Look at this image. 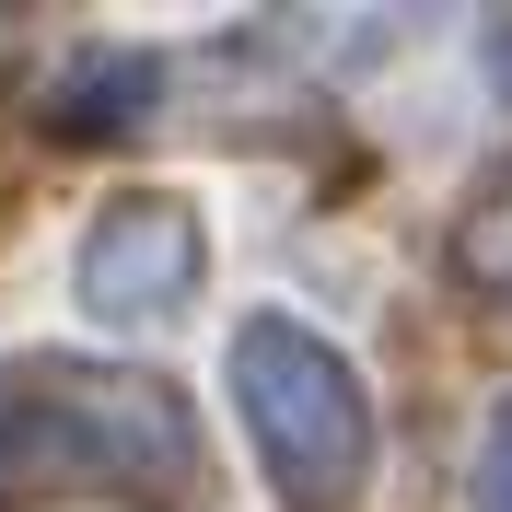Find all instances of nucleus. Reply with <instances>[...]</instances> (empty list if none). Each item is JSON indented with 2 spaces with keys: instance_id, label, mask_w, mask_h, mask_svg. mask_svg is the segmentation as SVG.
<instances>
[{
  "instance_id": "7ed1b4c3",
  "label": "nucleus",
  "mask_w": 512,
  "mask_h": 512,
  "mask_svg": "<svg viewBox=\"0 0 512 512\" xmlns=\"http://www.w3.org/2000/svg\"><path fill=\"white\" fill-rule=\"evenodd\" d=\"M198 268H210V245H198V210L187 198H105L94 233H82V256H70V280H82V303H94L105 326H163L198 303Z\"/></svg>"
},
{
  "instance_id": "20e7f679",
  "label": "nucleus",
  "mask_w": 512,
  "mask_h": 512,
  "mask_svg": "<svg viewBox=\"0 0 512 512\" xmlns=\"http://www.w3.org/2000/svg\"><path fill=\"white\" fill-rule=\"evenodd\" d=\"M140 105H152V59H128V47H105V59H82V70L59 82V105H47V117H59L70 140H94V128H128Z\"/></svg>"
},
{
  "instance_id": "39448f33",
  "label": "nucleus",
  "mask_w": 512,
  "mask_h": 512,
  "mask_svg": "<svg viewBox=\"0 0 512 512\" xmlns=\"http://www.w3.org/2000/svg\"><path fill=\"white\" fill-rule=\"evenodd\" d=\"M478 512H512V396L489 419V466H478Z\"/></svg>"
},
{
  "instance_id": "f03ea898",
  "label": "nucleus",
  "mask_w": 512,
  "mask_h": 512,
  "mask_svg": "<svg viewBox=\"0 0 512 512\" xmlns=\"http://www.w3.org/2000/svg\"><path fill=\"white\" fill-rule=\"evenodd\" d=\"M233 419L268 454L291 512H350L361 501V478H373V408H361V373L326 350L315 326H291V315L233 326Z\"/></svg>"
},
{
  "instance_id": "423d86ee",
  "label": "nucleus",
  "mask_w": 512,
  "mask_h": 512,
  "mask_svg": "<svg viewBox=\"0 0 512 512\" xmlns=\"http://www.w3.org/2000/svg\"><path fill=\"white\" fill-rule=\"evenodd\" d=\"M466 268H478L489 291H512V210H501V222H478V233H466Z\"/></svg>"
},
{
  "instance_id": "f257e3e1",
  "label": "nucleus",
  "mask_w": 512,
  "mask_h": 512,
  "mask_svg": "<svg viewBox=\"0 0 512 512\" xmlns=\"http://www.w3.org/2000/svg\"><path fill=\"white\" fill-rule=\"evenodd\" d=\"M198 489V419L163 373L117 361H0V512L35 501H187Z\"/></svg>"
}]
</instances>
